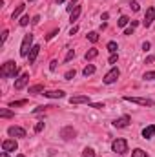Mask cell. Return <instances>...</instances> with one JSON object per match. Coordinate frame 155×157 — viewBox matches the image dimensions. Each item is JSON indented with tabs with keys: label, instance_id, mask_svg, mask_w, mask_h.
Returning a JSON list of instances; mask_svg holds the SVG:
<instances>
[{
	"label": "cell",
	"instance_id": "cell-1",
	"mask_svg": "<svg viewBox=\"0 0 155 157\" xmlns=\"http://www.w3.org/2000/svg\"><path fill=\"white\" fill-rule=\"evenodd\" d=\"M18 66L13 62V60H7V62H4L2 64V68H0V77L4 78H17L18 75Z\"/></svg>",
	"mask_w": 155,
	"mask_h": 157
},
{
	"label": "cell",
	"instance_id": "cell-2",
	"mask_svg": "<svg viewBox=\"0 0 155 157\" xmlns=\"http://www.w3.org/2000/svg\"><path fill=\"white\" fill-rule=\"evenodd\" d=\"M31 48H33V35L28 33V35H24V40L20 44V57H28Z\"/></svg>",
	"mask_w": 155,
	"mask_h": 157
},
{
	"label": "cell",
	"instance_id": "cell-3",
	"mask_svg": "<svg viewBox=\"0 0 155 157\" xmlns=\"http://www.w3.org/2000/svg\"><path fill=\"white\" fill-rule=\"evenodd\" d=\"M112 150L119 154V155H124V154H128V141L126 139H115L113 143H112Z\"/></svg>",
	"mask_w": 155,
	"mask_h": 157
},
{
	"label": "cell",
	"instance_id": "cell-4",
	"mask_svg": "<svg viewBox=\"0 0 155 157\" xmlns=\"http://www.w3.org/2000/svg\"><path fill=\"white\" fill-rule=\"evenodd\" d=\"M124 101H126V102L139 104V106H153V101H152V99H146V97H130V95H126Z\"/></svg>",
	"mask_w": 155,
	"mask_h": 157
},
{
	"label": "cell",
	"instance_id": "cell-5",
	"mask_svg": "<svg viewBox=\"0 0 155 157\" xmlns=\"http://www.w3.org/2000/svg\"><path fill=\"white\" fill-rule=\"evenodd\" d=\"M119 75H120V71H119V68H112L106 75H104V78H102V82L104 84H113V82H117V78H119Z\"/></svg>",
	"mask_w": 155,
	"mask_h": 157
},
{
	"label": "cell",
	"instance_id": "cell-6",
	"mask_svg": "<svg viewBox=\"0 0 155 157\" xmlns=\"http://www.w3.org/2000/svg\"><path fill=\"white\" fill-rule=\"evenodd\" d=\"M75 135H77V132H75L73 126H64V128L60 130V137H62L64 141H71V139H75Z\"/></svg>",
	"mask_w": 155,
	"mask_h": 157
},
{
	"label": "cell",
	"instance_id": "cell-7",
	"mask_svg": "<svg viewBox=\"0 0 155 157\" xmlns=\"http://www.w3.org/2000/svg\"><path fill=\"white\" fill-rule=\"evenodd\" d=\"M7 133H9L11 137H17V139H24V137H26V130L20 128V126H9V128H7Z\"/></svg>",
	"mask_w": 155,
	"mask_h": 157
},
{
	"label": "cell",
	"instance_id": "cell-8",
	"mask_svg": "<svg viewBox=\"0 0 155 157\" xmlns=\"http://www.w3.org/2000/svg\"><path fill=\"white\" fill-rule=\"evenodd\" d=\"M2 150L7 152V154H9V152H17V150H18V143H17L15 139H6V141L2 143Z\"/></svg>",
	"mask_w": 155,
	"mask_h": 157
},
{
	"label": "cell",
	"instance_id": "cell-9",
	"mask_svg": "<svg viewBox=\"0 0 155 157\" xmlns=\"http://www.w3.org/2000/svg\"><path fill=\"white\" fill-rule=\"evenodd\" d=\"M70 104H91V99L88 95H75L70 97Z\"/></svg>",
	"mask_w": 155,
	"mask_h": 157
},
{
	"label": "cell",
	"instance_id": "cell-10",
	"mask_svg": "<svg viewBox=\"0 0 155 157\" xmlns=\"http://www.w3.org/2000/svg\"><path fill=\"white\" fill-rule=\"evenodd\" d=\"M155 20V7H148L146 9V15H144V20H142V26H152V22Z\"/></svg>",
	"mask_w": 155,
	"mask_h": 157
},
{
	"label": "cell",
	"instance_id": "cell-11",
	"mask_svg": "<svg viewBox=\"0 0 155 157\" xmlns=\"http://www.w3.org/2000/svg\"><path fill=\"white\" fill-rule=\"evenodd\" d=\"M130 122H131V117H130V115H122V117H119V119L113 121V126H115V128H126Z\"/></svg>",
	"mask_w": 155,
	"mask_h": 157
},
{
	"label": "cell",
	"instance_id": "cell-12",
	"mask_svg": "<svg viewBox=\"0 0 155 157\" xmlns=\"http://www.w3.org/2000/svg\"><path fill=\"white\" fill-rule=\"evenodd\" d=\"M28 82H29V73H22V75L18 77V80L15 82V90H22Z\"/></svg>",
	"mask_w": 155,
	"mask_h": 157
},
{
	"label": "cell",
	"instance_id": "cell-13",
	"mask_svg": "<svg viewBox=\"0 0 155 157\" xmlns=\"http://www.w3.org/2000/svg\"><path fill=\"white\" fill-rule=\"evenodd\" d=\"M44 97H49V99H62V97H64V91H62V90H51V91H44Z\"/></svg>",
	"mask_w": 155,
	"mask_h": 157
},
{
	"label": "cell",
	"instance_id": "cell-14",
	"mask_svg": "<svg viewBox=\"0 0 155 157\" xmlns=\"http://www.w3.org/2000/svg\"><path fill=\"white\" fill-rule=\"evenodd\" d=\"M39 53H40V46H33V48H31V51H29V55H28V60H29V64H33V62L37 60Z\"/></svg>",
	"mask_w": 155,
	"mask_h": 157
},
{
	"label": "cell",
	"instance_id": "cell-15",
	"mask_svg": "<svg viewBox=\"0 0 155 157\" xmlns=\"http://www.w3.org/2000/svg\"><path fill=\"white\" fill-rule=\"evenodd\" d=\"M95 57H99V49H97V48H91V49H88V51L84 53V59H86V60H93Z\"/></svg>",
	"mask_w": 155,
	"mask_h": 157
},
{
	"label": "cell",
	"instance_id": "cell-16",
	"mask_svg": "<svg viewBox=\"0 0 155 157\" xmlns=\"http://www.w3.org/2000/svg\"><path fill=\"white\" fill-rule=\"evenodd\" d=\"M153 135H155V124L146 126V128L142 130V137H144V139H150V137H153Z\"/></svg>",
	"mask_w": 155,
	"mask_h": 157
},
{
	"label": "cell",
	"instance_id": "cell-17",
	"mask_svg": "<svg viewBox=\"0 0 155 157\" xmlns=\"http://www.w3.org/2000/svg\"><path fill=\"white\" fill-rule=\"evenodd\" d=\"M95 71H97V68H95L93 64H88V66L82 70V75H84V77H89V75H93Z\"/></svg>",
	"mask_w": 155,
	"mask_h": 157
},
{
	"label": "cell",
	"instance_id": "cell-18",
	"mask_svg": "<svg viewBox=\"0 0 155 157\" xmlns=\"http://www.w3.org/2000/svg\"><path fill=\"white\" fill-rule=\"evenodd\" d=\"M80 13H82V7H80V6H77V7L71 11V17H70V22H71V24H73L78 17H80Z\"/></svg>",
	"mask_w": 155,
	"mask_h": 157
},
{
	"label": "cell",
	"instance_id": "cell-19",
	"mask_svg": "<svg viewBox=\"0 0 155 157\" xmlns=\"http://www.w3.org/2000/svg\"><path fill=\"white\" fill-rule=\"evenodd\" d=\"M0 117H2V119L15 117V112H11V110H7V108H2V110H0Z\"/></svg>",
	"mask_w": 155,
	"mask_h": 157
},
{
	"label": "cell",
	"instance_id": "cell-20",
	"mask_svg": "<svg viewBox=\"0 0 155 157\" xmlns=\"http://www.w3.org/2000/svg\"><path fill=\"white\" fill-rule=\"evenodd\" d=\"M29 93H33V95H37V93H44V86H42V84H35V86H31V88H29Z\"/></svg>",
	"mask_w": 155,
	"mask_h": 157
},
{
	"label": "cell",
	"instance_id": "cell-21",
	"mask_svg": "<svg viewBox=\"0 0 155 157\" xmlns=\"http://www.w3.org/2000/svg\"><path fill=\"white\" fill-rule=\"evenodd\" d=\"M24 7H26L24 4H18V7H17V9L13 11V15H11V18H13V20H15V18H18V17H20V13L24 11Z\"/></svg>",
	"mask_w": 155,
	"mask_h": 157
},
{
	"label": "cell",
	"instance_id": "cell-22",
	"mask_svg": "<svg viewBox=\"0 0 155 157\" xmlns=\"http://www.w3.org/2000/svg\"><path fill=\"white\" fill-rule=\"evenodd\" d=\"M131 157H148V154H146L144 150H141V148H135V150L131 152Z\"/></svg>",
	"mask_w": 155,
	"mask_h": 157
},
{
	"label": "cell",
	"instance_id": "cell-23",
	"mask_svg": "<svg viewBox=\"0 0 155 157\" xmlns=\"http://www.w3.org/2000/svg\"><path fill=\"white\" fill-rule=\"evenodd\" d=\"M28 104V101L26 99H22V101H13V102H9V106L11 108H18V106H26Z\"/></svg>",
	"mask_w": 155,
	"mask_h": 157
},
{
	"label": "cell",
	"instance_id": "cell-24",
	"mask_svg": "<svg viewBox=\"0 0 155 157\" xmlns=\"http://www.w3.org/2000/svg\"><path fill=\"white\" fill-rule=\"evenodd\" d=\"M106 48H108V51H110L112 55H113V53H117V49H119L117 42H113V40H112V42H108V46H106Z\"/></svg>",
	"mask_w": 155,
	"mask_h": 157
},
{
	"label": "cell",
	"instance_id": "cell-25",
	"mask_svg": "<svg viewBox=\"0 0 155 157\" xmlns=\"http://www.w3.org/2000/svg\"><path fill=\"white\" fill-rule=\"evenodd\" d=\"M88 40L95 44V42L99 40V33H97V31H91V33H88Z\"/></svg>",
	"mask_w": 155,
	"mask_h": 157
},
{
	"label": "cell",
	"instance_id": "cell-26",
	"mask_svg": "<svg viewBox=\"0 0 155 157\" xmlns=\"http://www.w3.org/2000/svg\"><path fill=\"white\" fill-rule=\"evenodd\" d=\"M80 157H95V150H93V148H86Z\"/></svg>",
	"mask_w": 155,
	"mask_h": 157
},
{
	"label": "cell",
	"instance_id": "cell-27",
	"mask_svg": "<svg viewBox=\"0 0 155 157\" xmlns=\"http://www.w3.org/2000/svg\"><path fill=\"white\" fill-rule=\"evenodd\" d=\"M128 22H130V18H128V17H126V15H122V17H120V18H119V22H117V24H119V26H120V28H124V26H126V24H128Z\"/></svg>",
	"mask_w": 155,
	"mask_h": 157
},
{
	"label": "cell",
	"instance_id": "cell-28",
	"mask_svg": "<svg viewBox=\"0 0 155 157\" xmlns=\"http://www.w3.org/2000/svg\"><path fill=\"white\" fill-rule=\"evenodd\" d=\"M75 75H77V71H75V70H70V71H66L64 78H66V80H71V78L75 77Z\"/></svg>",
	"mask_w": 155,
	"mask_h": 157
},
{
	"label": "cell",
	"instance_id": "cell-29",
	"mask_svg": "<svg viewBox=\"0 0 155 157\" xmlns=\"http://www.w3.org/2000/svg\"><path fill=\"white\" fill-rule=\"evenodd\" d=\"M18 24H20L22 28H24V26H28V24H29V17H28V15H24V17L20 18V22H18Z\"/></svg>",
	"mask_w": 155,
	"mask_h": 157
},
{
	"label": "cell",
	"instance_id": "cell-30",
	"mask_svg": "<svg viewBox=\"0 0 155 157\" xmlns=\"http://www.w3.org/2000/svg\"><path fill=\"white\" fill-rule=\"evenodd\" d=\"M144 78L146 80H155V71H146L144 73Z\"/></svg>",
	"mask_w": 155,
	"mask_h": 157
},
{
	"label": "cell",
	"instance_id": "cell-31",
	"mask_svg": "<svg viewBox=\"0 0 155 157\" xmlns=\"http://www.w3.org/2000/svg\"><path fill=\"white\" fill-rule=\"evenodd\" d=\"M73 57H75V49H70V51H68V55H66V59H64V60H66V62H70V60H71V59H73Z\"/></svg>",
	"mask_w": 155,
	"mask_h": 157
},
{
	"label": "cell",
	"instance_id": "cell-32",
	"mask_svg": "<svg viewBox=\"0 0 155 157\" xmlns=\"http://www.w3.org/2000/svg\"><path fill=\"white\" fill-rule=\"evenodd\" d=\"M77 2H78V0H70V6H68V11H70V13L77 7Z\"/></svg>",
	"mask_w": 155,
	"mask_h": 157
},
{
	"label": "cell",
	"instance_id": "cell-33",
	"mask_svg": "<svg viewBox=\"0 0 155 157\" xmlns=\"http://www.w3.org/2000/svg\"><path fill=\"white\" fill-rule=\"evenodd\" d=\"M117 59H119V55H117V53H113V55L110 57V60H108V62H110V64H115V62H117Z\"/></svg>",
	"mask_w": 155,
	"mask_h": 157
},
{
	"label": "cell",
	"instance_id": "cell-34",
	"mask_svg": "<svg viewBox=\"0 0 155 157\" xmlns=\"http://www.w3.org/2000/svg\"><path fill=\"white\" fill-rule=\"evenodd\" d=\"M89 106H91V108H97V110H102V108H104V104H99V102H91Z\"/></svg>",
	"mask_w": 155,
	"mask_h": 157
},
{
	"label": "cell",
	"instance_id": "cell-35",
	"mask_svg": "<svg viewBox=\"0 0 155 157\" xmlns=\"http://www.w3.org/2000/svg\"><path fill=\"white\" fill-rule=\"evenodd\" d=\"M7 35H9V31H7V29H4V31H2V44H4V42H6V39H7Z\"/></svg>",
	"mask_w": 155,
	"mask_h": 157
},
{
	"label": "cell",
	"instance_id": "cell-36",
	"mask_svg": "<svg viewBox=\"0 0 155 157\" xmlns=\"http://www.w3.org/2000/svg\"><path fill=\"white\" fill-rule=\"evenodd\" d=\"M42 128H44V122L40 121V122H37V126H35V132H42Z\"/></svg>",
	"mask_w": 155,
	"mask_h": 157
},
{
	"label": "cell",
	"instance_id": "cell-37",
	"mask_svg": "<svg viewBox=\"0 0 155 157\" xmlns=\"http://www.w3.org/2000/svg\"><path fill=\"white\" fill-rule=\"evenodd\" d=\"M133 28H135L133 24H131V28H126V29H124V35H131V33H133Z\"/></svg>",
	"mask_w": 155,
	"mask_h": 157
},
{
	"label": "cell",
	"instance_id": "cell-38",
	"mask_svg": "<svg viewBox=\"0 0 155 157\" xmlns=\"http://www.w3.org/2000/svg\"><path fill=\"white\" fill-rule=\"evenodd\" d=\"M49 70H51V71H55V70H57V60H51V64H49Z\"/></svg>",
	"mask_w": 155,
	"mask_h": 157
},
{
	"label": "cell",
	"instance_id": "cell-39",
	"mask_svg": "<svg viewBox=\"0 0 155 157\" xmlns=\"http://www.w3.org/2000/svg\"><path fill=\"white\" fill-rule=\"evenodd\" d=\"M130 7H131L133 11H139V4H137V2H131V6H130Z\"/></svg>",
	"mask_w": 155,
	"mask_h": 157
},
{
	"label": "cell",
	"instance_id": "cell-40",
	"mask_svg": "<svg viewBox=\"0 0 155 157\" xmlns=\"http://www.w3.org/2000/svg\"><path fill=\"white\" fill-rule=\"evenodd\" d=\"M155 60V55H150V57H148V59H146V64H152V62H153Z\"/></svg>",
	"mask_w": 155,
	"mask_h": 157
},
{
	"label": "cell",
	"instance_id": "cell-41",
	"mask_svg": "<svg viewBox=\"0 0 155 157\" xmlns=\"http://www.w3.org/2000/svg\"><path fill=\"white\" fill-rule=\"evenodd\" d=\"M78 31V28L77 26H73V28H71V29H70V35H75V33H77Z\"/></svg>",
	"mask_w": 155,
	"mask_h": 157
},
{
	"label": "cell",
	"instance_id": "cell-42",
	"mask_svg": "<svg viewBox=\"0 0 155 157\" xmlns=\"http://www.w3.org/2000/svg\"><path fill=\"white\" fill-rule=\"evenodd\" d=\"M142 49L148 51V49H150V42H144V44H142Z\"/></svg>",
	"mask_w": 155,
	"mask_h": 157
},
{
	"label": "cell",
	"instance_id": "cell-43",
	"mask_svg": "<svg viewBox=\"0 0 155 157\" xmlns=\"http://www.w3.org/2000/svg\"><path fill=\"white\" fill-rule=\"evenodd\" d=\"M55 35H57V29H55V31H51V33H49V35H47V40H49V39H53V37H55Z\"/></svg>",
	"mask_w": 155,
	"mask_h": 157
},
{
	"label": "cell",
	"instance_id": "cell-44",
	"mask_svg": "<svg viewBox=\"0 0 155 157\" xmlns=\"http://www.w3.org/2000/svg\"><path fill=\"white\" fill-rule=\"evenodd\" d=\"M39 20H40V18H39V15H37V17H33V20H31V22H33V24H39Z\"/></svg>",
	"mask_w": 155,
	"mask_h": 157
},
{
	"label": "cell",
	"instance_id": "cell-45",
	"mask_svg": "<svg viewBox=\"0 0 155 157\" xmlns=\"http://www.w3.org/2000/svg\"><path fill=\"white\" fill-rule=\"evenodd\" d=\"M0 157H9V155H7V152H4V150H2V154H0Z\"/></svg>",
	"mask_w": 155,
	"mask_h": 157
},
{
	"label": "cell",
	"instance_id": "cell-46",
	"mask_svg": "<svg viewBox=\"0 0 155 157\" xmlns=\"http://www.w3.org/2000/svg\"><path fill=\"white\" fill-rule=\"evenodd\" d=\"M62 2H64V0H57V4H62Z\"/></svg>",
	"mask_w": 155,
	"mask_h": 157
},
{
	"label": "cell",
	"instance_id": "cell-47",
	"mask_svg": "<svg viewBox=\"0 0 155 157\" xmlns=\"http://www.w3.org/2000/svg\"><path fill=\"white\" fill-rule=\"evenodd\" d=\"M17 157H26V155H22V154H18V155H17Z\"/></svg>",
	"mask_w": 155,
	"mask_h": 157
},
{
	"label": "cell",
	"instance_id": "cell-48",
	"mask_svg": "<svg viewBox=\"0 0 155 157\" xmlns=\"http://www.w3.org/2000/svg\"><path fill=\"white\" fill-rule=\"evenodd\" d=\"M28 2H33V0H28Z\"/></svg>",
	"mask_w": 155,
	"mask_h": 157
}]
</instances>
